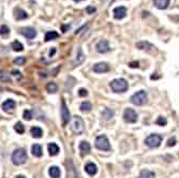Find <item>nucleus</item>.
Instances as JSON below:
<instances>
[{"instance_id": "32", "label": "nucleus", "mask_w": 179, "mask_h": 178, "mask_svg": "<svg viewBox=\"0 0 179 178\" xmlns=\"http://www.w3.org/2000/svg\"><path fill=\"white\" fill-rule=\"evenodd\" d=\"M23 117H24V119L28 120V121H29V120L32 119V117H34V114H32V112H31L30 109H26V111H24Z\"/></svg>"}, {"instance_id": "13", "label": "nucleus", "mask_w": 179, "mask_h": 178, "mask_svg": "<svg viewBox=\"0 0 179 178\" xmlns=\"http://www.w3.org/2000/svg\"><path fill=\"white\" fill-rule=\"evenodd\" d=\"M93 71L95 73H106L110 71V66L106 62H99L93 66Z\"/></svg>"}, {"instance_id": "22", "label": "nucleus", "mask_w": 179, "mask_h": 178, "mask_svg": "<svg viewBox=\"0 0 179 178\" xmlns=\"http://www.w3.org/2000/svg\"><path fill=\"white\" fill-rule=\"evenodd\" d=\"M30 133L34 138H40L43 135V130L40 127H32L30 129Z\"/></svg>"}, {"instance_id": "15", "label": "nucleus", "mask_w": 179, "mask_h": 178, "mask_svg": "<svg viewBox=\"0 0 179 178\" xmlns=\"http://www.w3.org/2000/svg\"><path fill=\"white\" fill-rule=\"evenodd\" d=\"M136 47L138 49H142V51H150L152 49H156L152 44L147 42V41H141V42L136 43Z\"/></svg>"}, {"instance_id": "26", "label": "nucleus", "mask_w": 179, "mask_h": 178, "mask_svg": "<svg viewBox=\"0 0 179 178\" xmlns=\"http://www.w3.org/2000/svg\"><path fill=\"white\" fill-rule=\"evenodd\" d=\"M138 178H156V175H154V172H151L149 170H143L139 173Z\"/></svg>"}, {"instance_id": "12", "label": "nucleus", "mask_w": 179, "mask_h": 178, "mask_svg": "<svg viewBox=\"0 0 179 178\" xmlns=\"http://www.w3.org/2000/svg\"><path fill=\"white\" fill-rule=\"evenodd\" d=\"M21 33L26 39H29V40L36 38V36H37L36 29L32 28V27H26V28H23L21 30Z\"/></svg>"}, {"instance_id": "24", "label": "nucleus", "mask_w": 179, "mask_h": 178, "mask_svg": "<svg viewBox=\"0 0 179 178\" xmlns=\"http://www.w3.org/2000/svg\"><path fill=\"white\" fill-rule=\"evenodd\" d=\"M79 108H81V111H82L83 113H89V112H91L92 105L89 101H84V102H82V104H81Z\"/></svg>"}, {"instance_id": "6", "label": "nucleus", "mask_w": 179, "mask_h": 178, "mask_svg": "<svg viewBox=\"0 0 179 178\" xmlns=\"http://www.w3.org/2000/svg\"><path fill=\"white\" fill-rule=\"evenodd\" d=\"M161 143H162V136L159 134H150L145 140V144L150 148L159 147V146L161 145Z\"/></svg>"}, {"instance_id": "19", "label": "nucleus", "mask_w": 179, "mask_h": 178, "mask_svg": "<svg viewBox=\"0 0 179 178\" xmlns=\"http://www.w3.org/2000/svg\"><path fill=\"white\" fill-rule=\"evenodd\" d=\"M48 174L51 178H60V175H61V171L58 166H51L48 170Z\"/></svg>"}, {"instance_id": "27", "label": "nucleus", "mask_w": 179, "mask_h": 178, "mask_svg": "<svg viewBox=\"0 0 179 178\" xmlns=\"http://www.w3.org/2000/svg\"><path fill=\"white\" fill-rule=\"evenodd\" d=\"M59 37L58 32L57 31H47L45 34V41L46 42H48V41H51V40H55V39H57Z\"/></svg>"}, {"instance_id": "4", "label": "nucleus", "mask_w": 179, "mask_h": 178, "mask_svg": "<svg viewBox=\"0 0 179 178\" xmlns=\"http://www.w3.org/2000/svg\"><path fill=\"white\" fill-rule=\"evenodd\" d=\"M95 147L98 149L103 150V151H108L110 150V144L106 135H99L95 138Z\"/></svg>"}, {"instance_id": "8", "label": "nucleus", "mask_w": 179, "mask_h": 178, "mask_svg": "<svg viewBox=\"0 0 179 178\" xmlns=\"http://www.w3.org/2000/svg\"><path fill=\"white\" fill-rule=\"evenodd\" d=\"M61 119L63 125H67L71 119V114H70L69 108L67 107V104H66V102L63 100L61 102Z\"/></svg>"}, {"instance_id": "38", "label": "nucleus", "mask_w": 179, "mask_h": 178, "mask_svg": "<svg viewBox=\"0 0 179 178\" xmlns=\"http://www.w3.org/2000/svg\"><path fill=\"white\" fill-rule=\"evenodd\" d=\"M176 143H177V141H176V138H169V142H167V146H175L176 145Z\"/></svg>"}, {"instance_id": "39", "label": "nucleus", "mask_w": 179, "mask_h": 178, "mask_svg": "<svg viewBox=\"0 0 179 178\" xmlns=\"http://www.w3.org/2000/svg\"><path fill=\"white\" fill-rule=\"evenodd\" d=\"M129 67H131V68H138L139 64H138V61H132V62L129 64Z\"/></svg>"}, {"instance_id": "1", "label": "nucleus", "mask_w": 179, "mask_h": 178, "mask_svg": "<svg viewBox=\"0 0 179 178\" xmlns=\"http://www.w3.org/2000/svg\"><path fill=\"white\" fill-rule=\"evenodd\" d=\"M28 157H27V153L24 148H17L13 151L12 153V162L14 165H22L24 163H26Z\"/></svg>"}, {"instance_id": "25", "label": "nucleus", "mask_w": 179, "mask_h": 178, "mask_svg": "<svg viewBox=\"0 0 179 178\" xmlns=\"http://www.w3.org/2000/svg\"><path fill=\"white\" fill-rule=\"evenodd\" d=\"M102 117H103V119H105V120H110L113 117H114V112H113L110 108L106 107V108H104V111L102 112Z\"/></svg>"}, {"instance_id": "28", "label": "nucleus", "mask_w": 179, "mask_h": 178, "mask_svg": "<svg viewBox=\"0 0 179 178\" xmlns=\"http://www.w3.org/2000/svg\"><path fill=\"white\" fill-rule=\"evenodd\" d=\"M46 90H47L49 93H55V92H57V90H58V86H57L56 83L51 82V83H47V85H46Z\"/></svg>"}, {"instance_id": "5", "label": "nucleus", "mask_w": 179, "mask_h": 178, "mask_svg": "<svg viewBox=\"0 0 179 178\" xmlns=\"http://www.w3.org/2000/svg\"><path fill=\"white\" fill-rule=\"evenodd\" d=\"M71 129L72 131L74 133H76V134H81V133L84 132V130H85L84 121H83V119L79 117V116H75V117L73 118V120H72L71 122Z\"/></svg>"}, {"instance_id": "31", "label": "nucleus", "mask_w": 179, "mask_h": 178, "mask_svg": "<svg viewBox=\"0 0 179 178\" xmlns=\"http://www.w3.org/2000/svg\"><path fill=\"white\" fill-rule=\"evenodd\" d=\"M14 130H15L18 134H23V133L25 132V127H24V125L22 122H17V123L14 126Z\"/></svg>"}, {"instance_id": "9", "label": "nucleus", "mask_w": 179, "mask_h": 178, "mask_svg": "<svg viewBox=\"0 0 179 178\" xmlns=\"http://www.w3.org/2000/svg\"><path fill=\"white\" fill-rule=\"evenodd\" d=\"M95 49H97V51L99 52L100 54H105V53H107V52L110 51V43H108L107 40L99 41L98 44H97V46H95Z\"/></svg>"}, {"instance_id": "41", "label": "nucleus", "mask_w": 179, "mask_h": 178, "mask_svg": "<svg viewBox=\"0 0 179 178\" xmlns=\"http://www.w3.org/2000/svg\"><path fill=\"white\" fill-rule=\"evenodd\" d=\"M55 53H56V49H53L51 52H49V57H53V56H54V55H55Z\"/></svg>"}, {"instance_id": "21", "label": "nucleus", "mask_w": 179, "mask_h": 178, "mask_svg": "<svg viewBox=\"0 0 179 178\" xmlns=\"http://www.w3.org/2000/svg\"><path fill=\"white\" fill-rule=\"evenodd\" d=\"M47 149H48V153L51 156H56L59 153V147L57 144H55V143H49L48 145H47Z\"/></svg>"}, {"instance_id": "37", "label": "nucleus", "mask_w": 179, "mask_h": 178, "mask_svg": "<svg viewBox=\"0 0 179 178\" xmlns=\"http://www.w3.org/2000/svg\"><path fill=\"white\" fill-rule=\"evenodd\" d=\"M95 11H97V9H95V7H92V5H88L87 8H86V12H87L88 14H93Z\"/></svg>"}, {"instance_id": "36", "label": "nucleus", "mask_w": 179, "mask_h": 178, "mask_svg": "<svg viewBox=\"0 0 179 178\" xmlns=\"http://www.w3.org/2000/svg\"><path fill=\"white\" fill-rule=\"evenodd\" d=\"M78 94H79V97H87L88 91L85 88H81L78 90Z\"/></svg>"}, {"instance_id": "30", "label": "nucleus", "mask_w": 179, "mask_h": 178, "mask_svg": "<svg viewBox=\"0 0 179 178\" xmlns=\"http://www.w3.org/2000/svg\"><path fill=\"white\" fill-rule=\"evenodd\" d=\"M0 82H3V83H12V79H11L10 75L5 72H0Z\"/></svg>"}, {"instance_id": "29", "label": "nucleus", "mask_w": 179, "mask_h": 178, "mask_svg": "<svg viewBox=\"0 0 179 178\" xmlns=\"http://www.w3.org/2000/svg\"><path fill=\"white\" fill-rule=\"evenodd\" d=\"M11 46H12L13 51H15V52H22L24 49V45L19 41H14Z\"/></svg>"}, {"instance_id": "17", "label": "nucleus", "mask_w": 179, "mask_h": 178, "mask_svg": "<svg viewBox=\"0 0 179 178\" xmlns=\"http://www.w3.org/2000/svg\"><path fill=\"white\" fill-rule=\"evenodd\" d=\"M85 171H86V173H87L88 175L93 176V175H95V174H97L98 168H97V165H95V163L89 162V163H87V164H86V166H85Z\"/></svg>"}, {"instance_id": "14", "label": "nucleus", "mask_w": 179, "mask_h": 178, "mask_svg": "<svg viewBox=\"0 0 179 178\" xmlns=\"http://www.w3.org/2000/svg\"><path fill=\"white\" fill-rule=\"evenodd\" d=\"M14 16H15V18L17 20H23L28 17V14H27V12H26L25 10H23V9L15 8L14 9Z\"/></svg>"}, {"instance_id": "42", "label": "nucleus", "mask_w": 179, "mask_h": 178, "mask_svg": "<svg viewBox=\"0 0 179 178\" xmlns=\"http://www.w3.org/2000/svg\"><path fill=\"white\" fill-rule=\"evenodd\" d=\"M15 178H26L25 176H23V175H18V176H16Z\"/></svg>"}, {"instance_id": "40", "label": "nucleus", "mask_w": 179, "mask_h": 178, "mask_svg": "<svg viewBox=\"0 0 179 178\" xmlns=\"http://www.w3.org/2000/svg\"><path fill=\"white\" fill-rule=\"evenodd\" d=\"M12 74H13V75H16V76H18V77H21V72H19V71L13 70V71H12Z\"/></svg>"}, {"instance_id": "2", "label": "nucleus", "mask_w": 179, "mask_h": 178, "mask_svg": "<svg viewBox=\"0 0 179 178\" xmlns=\"http://www.w3.org/2000/svg\"><path fill=\"white\" fill-rule=\"evenodd\" d=\"M110 86L114 92H125V91H127L129 88L128 82L125 81V79H113V81L110 82Z\"/></svg>"}, {"instance_id": "43", "label": "nucleus", "mask_w": 179, "mask_h": 178, "mask_svg": "<svg viewBox=\"0 0 179 178\" xmlns=\"http://www.w3.org/2000/svg\"><path fill=\"white\" fill-rule=\"evenodd\" d=\"M73 1H75V2H81V1H83V0H73Z\"/></svg>"}, {"instance_id": "18", "label": "nucleus", "mask_w": 179, "mask_h": 178, "mask_svg": "<svg viewBox=\"0 0 179 178\" xmlns=\"http://www.w3.org/2000/svg\"><path fill=\"white\" fill-rule=\"evenodd\" d=\"M31 153H32V155H34V157H37V158L42 157V155H43L42 146L40 145V144H34V145H32V147H31Z\"/></svg>"}, {"instance_id": "33", "label": "nucleus", "mask_w": 179, "mask_h": 178, "mask_svg": "<svg viewBox=\"0 0 179 178\" xmlns=\"http://www.w3.org/2000/svg\"><path fill=\"white\" fill-rule=\"evenodd\" d=\"M9 32H10V29H9L8 26L2 25L0 27V34H1V36H5V34H8Z\"/></svg>"}, {"instance_id": "35", "label": "nucleus", "mask_w": 179, "mask_h": 178, "mask_svg": "<svg viewBox=\"0 0 179 178\" xmlns=\"http://www.w3.org/2000/svg\"><path fill=\"white\" fill-rule=\"evenodd\" d=\"M156 123L158 126H165L167 123V120L165 119L164 117H162V116H160V117L156 120Z\"/></svg>"}, {"instance_id": "20", "label": "nucleus", "mask_w": 179, "mask_h": 178, "mask_svg": "<svg viewBox=\"0 0 179 178\" xmlns=\"http://www.w3.org/2000/svg\"><path fill=\"white\" fill-rule=\"evenodd\" d=\"M169 1L171 0H154V3L157 8L160 9V10H165L169 7Z\"/></svg>"}, {"instance_id": "16", "label": "nucleus", "mask_w": 179, "mask_h": 178, "mask_svg": "<svg viewBox=\"0 0 179 178\" xmlns=\"http://www.w3.org/2000/svg\"><path fill=\"white\" fill-rule=\"evenodd\" d=\"M79 150H81V153L83 156L87 155V153H90V150H91V146H90V144L88 142L83 141V142L79 143Z\"/></svg>"}, {"instance_id": "11", "label": "nucleus", "mask_w": 179, "mask_h": 178, "mask_svg": "<svg viewBox=\"0 0 179 178\" xmlns=\"http://www.w3.org/2000/svg\"><path fill=\"white\" fill-rule=\"evenodd\" d=\"M15 106H16L15 101L12 99H9V100H7V101H4L2 103V105H1L3 112H5V113H12L13 111H14V108H15Z\"/></svg>"}, {"instance_id": "23", "label": "nucleus", "mask_w": 179, "mask_h": 178, "mask_svg": "<svg viewBox=\"0 0 179 178\" xmlns=\"http://www.w3.org/2000/svg\"><path fill=\"white\" fill-rule=\"evenodd\" d=\"M84 60H85V54H84V52H83L82 47H78V49H77L75 62H76L77 64H83V62H84Z\"/></svg>"}, {"instance_id": "10", "label": "nucleus", "mask_w": 179, "mask_h": 178, "mask_svg": "<svg viewBox=\"0 0 179 178\" xmlns=\"http://www.w3.org/2000/svg\"><path fill=\"white\" fill-rule=\"evenodd\" d=\"M113 14H114V17L116 19H122L127 16V8L125 7H117V8L114 9L113 11Z\"/></svg>"}, {"instance_id": "3", "label": "nucleus", "mask_w": 179, "mask_h": 178, "mask_svg": "<svg viewBox=\"0 0 179 178\" xmlns=\"http://www.w3.org/2000/svg\"><path fill=\"white\" fill-rule=\"evenodd\" d=\"M148 100V97H147V93H146L144 90H139V91L135 92L133 96H131L130 101L133 103L134 105H144Z\"/></svg>"}, {"instance_id": "7", "label": "nucleus", "mask_w": 179, "mask_h": 178, "mask_svg": "<svg viewBox=\"0 0 179 178\" xmlns=\"http://www.w3.org/2000/svg\"><path fill=\"white\" fill-rule=\"evenodd\" d=\"M123 119L125 122H129V123H135L137 121V113L130 107L125 108V113H123Z\"/></svg>"}, {"instance_id": "34", "label": "nucleus", "mask_w": 179, "mask_h": 178, "mask_svg": "<svg viewBox=\"0 0 179 178\" xmlns=\"http://www.w3.org/2000/svg\"><path fill=\"white\" fill-rule=\"evenodd\" d=\"M14 62H15L17 66H24L25 64V62H26V58L25 57H17V58L14 60Z\"/></svg>"}]
</instances>
